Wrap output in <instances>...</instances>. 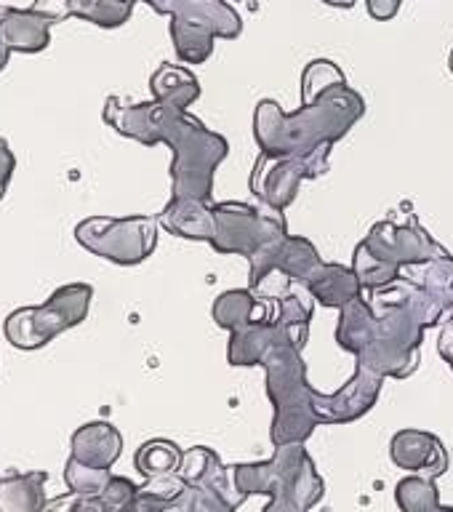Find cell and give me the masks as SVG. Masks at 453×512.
<instances>
[{"label": "cell", "mask_w": 453, "mask_h": 512, "mask_svg": "<svg viewBox=\"0 0 453 512\" xmlns=\"http://www.w3.org/2000/svg\"><path fill=\"white\" fill-rule=\"evenodd\" d=\"M104 120L118 134L136 139L144 147L166 142L174 150L171 198H195L211 203L216 168L230 152L224 136L208 131L198 118L187 115V110H176L160 102L123 104L118 96H110L104 104Z\"/></svg>", "instance_id": "cell-1"}, {"label": "cell", "mask_w": 453, "mask_h": 512, "mask_svg": "<svg viewBox=\"0 0 453 512\" xmlns=\"http://www.w3.org/2000/svg\"><path fill=\"white\" fill-rule=\"evenodd\" d=\"M368 294L376 320L366 350L358 355V366L371 368L384 379H408L419 368L424 331L446 318V307L416 280L406 278Z\"/></svg>", "instance_id": "cell-2"}, {"label": "cell", "mask_w": 453, "mask_h": 512, "mask_svg": "<svg viewBox=\"0 0 453 512\" xmlns=\"http://www.w3.org/2000/svg\"><path fill=\"white\" fill-rule=\"evenodd\" d=\"M366 115V99L347 83L331 86L320 96L302 102V110L283 112L275 99H262L254 112V136L262 155H310L336 144Z\"/></svg>", "instance_id": "cell-3"}, {"label": "cell", "mask_w": 453, "mask_h": 512, "mask_svg": "<svg viewBox=\"0 0 453 512\" xmlns=\"http://www.w3.org/2000/svg\"><path fill=\"white\" fill-rule=\"evenodd\" d=\"M214 238L211 248L216 254L246 256L251 267V288H259L270 278L278 264V254L288 238L286 216L280 208L267 203L251 206L240 200L214 203Z\"/></svg>", "instance_id": "cell-4"}, {"label": "cell", "mask_w": 453, "mask_h": 512, "mask_svg": "<svg viewBox=\"0 0 453 512\" xmlns=\"http://www.w3.org/2000/svg\"><path fill=\"white\" fill-rule=\"evenodd\" d=\"M259 366L267 374V398L275 408L270 427L272 443H304L315 427H320V416L315 406L318 390L307 379L302 350L294 342L272 344L259 360Z\"/></svg>", "instance_id": "cell-5"}, {"label": "cell", "mask_w": 453, "mask_h": 512, "mask_svg": "<svg viewBox=\"0 0 453 512\" xmlns=\"http://www.w3.org/2000/svg\"><path fill=\"white\" fill-rule=\"evenodd\" d=\"M232 486L243 499L256 494L283 499L294 512H310L326 494V480L315 470L304 443L275 446L267 462L235 464Z\"/></svg>", "instance_id": "cell-6"}, {"label": "cell", "mask_w": 453, "mask_h": 512, "mask_svg": "<svg viewBox=\"0 0 453 512\" xmlns=\"http://www.w3.org/2000/svg\"><path fill=\"white\" fill-rule=\"evenodd\" d=\"M94 288L88 283H70L56 288L38 307H22L6 318V339L19 350H38L67 328L80 326L91 307Z\"/></svg>", "instance_id": "cell-7"}, {"label": "cell", "mask_w": 453, "mask_h": 512, "mask_svg": "<svg viewBox=\"0 0 453 512\" xmlns=\"http://www.w3.org/2000/svg\"><path fill=\"white\" fill-rule=\"evenodd\" d=\"M75 240L107 262L142 264L158 246V219L152 216H88L75 227Z\"/></svg>", "instance_id": "cell-8"}, {"label": "cell", "mask_w": 453, "mask_h": 512, "mask_svg": "<svg viewBox=\"0 0 453 512\" xmlns=\"http://www.w3.org/2000/svg\"><path fill=\"white\" fill-rule=\"evenodd\" d=\"M243 32V19L224 0H190L171 16V38L176 54L187 64H203L214 54V40H235Z\"/></svg>", "instance_id": "cell-9"}, {"label": "cell", "mask_w": 453, "mask_h": 512, "mask_svg": "<svg viewBox=\"0 0 453 512\" xmlns=\"http://www.w3.org/2000/svg\"><path fill=\"white\" fill-rule=\"evenodd\" d=\"M358 246L398 280L403 278V267H419L448 256L446 248L424 230L416 216H408L406 224H374L366 240H360Z\"/></svg>", "instance_id": "cell-10"}, {"label": "cell", "mask_w": 453, "mask_h": 512, "mask_svg": "<svg viewBox=\"0 0 453 512\" xmlns=\"http://www.w3.org/2000/svg\"><path fill=\"white\" fill-rule=\"evenodd\" d=\"M328 155H331V144L310 155H286V158H272L259 152L251 174V192L259 198V203L286 211L299 195V184L304 179H318L326 174Z\"/></svg>", "instance_id": "cell-11"}, {"label": "cell", "mask_w": 453, "mask_h": 512, "mask_svg": "<svg viewBox=\"0 0 453 512\" xmlns=\"http://www.w3.org/2000/svg\"><path fill=\"white\" fill-rule=\"evenodd\" d=\"M382 384L384 376L366 366H358L350 382L344 384L339 392H334V395L318 392L315 406H318L320 424H350L363 419L382 395Z\"/></svg>", "instance_id": "cell-12"}, {"label": "cell", "mask_w": 453, "mask_h": 512, "mask_svg": "<svg viewBox=\"0 0 453 512\" xmlns=\"http://www.w3.org/2000/svg\"><path fill=\"white\" fill-rule=\"evenodd\" d=\"M390 456L400 470H408L411 475L424 472V478L438 480L448 470L446 446L440 443L438 435L424 430L395 432L390 440Z\"/></svg>", "instance_id": "cell-13"}, {"label": "cell", "mask_w": 453, "mask_h": 512, "mask_svg": "<svg viewBox=\"0 0 453 512\" xmlns=\"http://www.w3.org/2000/svg\"><path fill=\"white\" fill-rule=\"evenodd\" d=\"M243 504V496L230 486V475L224 464H216L206 478L187 483L182 494L166 502L163 512H235Z\"/></svg>", "instance_id": "cell-14"}, {"label": "cell", "mask_w": 453, "mask_h": 512, "mask_svg": "<svg viewBox=\"0 0 453 512\" xmlns=\"http://www.w3.org/2000/svg\"><path fill=\"white\" fill-rule=\"evenodd\" d=\"M294 342L291 328H286L280 320H251L248 326L232 331L230 347H227V360L230 366H259V360L272 344ZM299 347V344H296ZM302 350V347H299Z\"/></svg>", "instance_id": "cell-15"}, {"label": "cell", "mask_w": 453, "mask_h": 512, "mask_svg": "<svg viewBox=\"0 0 453 512\" xmlns=\"http://www.w3.org/2000/svg\"><path fill=\"white\" fill-rule=\"evenodd\" d=\"M120 451L123 438L110 422H88L72 435V459L96 470H110L118 462Z\"/></svg>", "instance_id": "cell-16"}, {"label": "cell", "mask_w": 453, "mask_h": 512, "mask_svg": "<svg viewBox=\"0 0 453 512\" xmlns=\"http://www.w3.org/2000/svg\"><path fill=\"white\" fill-rule=\"evenodd\" d=\"M158 224L176 238L206 240V243L214 238V211L203 200L171 198L158 214Z\"/></svg>", "instance_id": "cell-17"}, {"label": "cell", "mask_w": 453, "mask_h": 512, "mask_svg": "<svg viewBox=\"0 0 453 512\" xmlns=\"http://www.w3.org/2000/svg\"><path fill=\"white\" fill-rule=\"evenodd\" d=\"M304 288L310 291L315 302L331 307V310H342L352 299L363 294V286H360L355 270L336 262L320 264L318 270L310 275V280L304 283Z\"/></svg>", "instance_id": "cell-18"}, {"label": "cell", "mask_w": 453, "mask_h": 512, "mask_svg": "<svg viewBox=\"0 0 453 512\" xmlns=\"http://www.w3.org/2000/svg\"><path fill=\"white\" fill-rule=\"evenodd\" d=\"M46 472L0 478V512H40L46 504Z\"/></svg>", "instance_id": "cell-19"}, {"label": "cell", "mask_w": 453, "mask_h": 512, "mask_svg": "<svg viewBox=\"0 0 453 512\" xmlns=\"http://www.w3.org/2000/svg\"><path fill=\"white\" fill-rule=\"evenodd\" d=\"M155 102L176 107V110H187L190 104L200 99V83L190 70L176 67V64H163L150 80Z\"/></svg>", "instance_id": "cell-20"}, {"label": "cell", "mask_w": 453, "mask_h": 512, "mask_svg": "<svg viewBox=\"0 0 453 512\" xmlns=\"http://www.w3.org/2000/svg\"><path fill=\"white\" fill-rule=\"evenodd\" d=\"M374 320V307H371V302L366 299V294H360L358 299H352L347 307H342L339 326H336V344H339L342 350L352 352V355H360V352L366 350L368 339H371Z\"/></svg>", "instance_id": "cell-21"}, {"label": "cell", "mask_w": 453, "mask_h": 512, "mask_svg": "<svg viewBox=\"0 0 453 512\" xmlns=\"http://www.w3.org/2000/svg\"><path fill=\"white\" fill-rule=\"evenodd\" d=\"M320 264H323V259H320L318 248L312 246L310 240L299 238V235H288L283 248H280L275 272H280L291 283H302L304 286Z\"/></svg>", "instance_id": "cell-22"}, {"label": "cell", "mask_w": 453, "mask_h": 512, "mask_svg": "<svg viewBox=\"0 0 453 512\" xmlns=\"http://www.w3.org/2000/svg\"><path fill=\"white\" fill-rule=\"evenodd\" d=\"M259 312V299H256L248 288H232L224 294L216 296L211 315H214L216 326L227 328V331H238V328L248 326L251 320H256Z\"/></svg>", "instance_id": "cell-23"}, {"label": "cell", "mask_w": 453, "mask_h": 512, "mask_svg": "<svg viewBox=\"0 0 453 512\" xmlns=\"http://www.w3.org/2000/svg\"><path fill=\"white\" fill-rule=\"evenodd\" d=\"M395 502L403 512H453V507H440V491L435 480L424 475H406L395 486Z\"/></svg>", "instance_id": "cell-24"}, {"label": "cell", "mask_w": 453, "mask_h": 512, "mask_svg": "<svg viewBox=\"0 0 453 512\" xmlns=\"http://www.w3.org/2000/svg\"><path fill=\"white\" fill-rule=\"evenodd\" d=\"M184 451L176 446L174 440L155 438L147 440L144 446H139L134 456L136 470L142 472L144 478H158V475H168V472H179Z\"/></svg>", "instance_id": "cell-25"}, {"label": "cell", "mask_w": 453, "mask_h": 512, "mask_svg": "<svg viewBox=\"0 0 453 512\" xmlns=\"http://www.w3.org/2000/svg\"><path fill=\"white\" fill-rule=\"evenodd\" d=\"M312 312H315V299L304 286L291 288L283 299H280V310L278 318L283 326L291 328V334H294L296 344L304 350V344H307V336H310V320Z\"/></svg>", "instance_id": "cell-26"}, {"label": "cell", "mask_w": 453, "mask_h": 512, "mask_svg": "<svg viewBox=\"0 0 453 512\" xmlns=\"http://www.w3.org/2000/svg\"><path fill=\"white\" fill-rule=\"evenodd\" d=\"M112 472L110 470H96V467H88V464L78 462V459H67L64 464V483L70 491L83 496H99L110 483Z\"/></svg>", "instance_id": "cell-27"}, {"label": "cell", "mask_w": 453, "mask_h": 512, "mask_svg": "<svg viewBox=\"0 0 453 512\" xmlns=\"http://www.w3.org/2000/svg\"><path fill=\"white\" fill-rule=\"evenodd\" d=\"M6 35L8 43L19 51H35L43 48L48 40L46 22L32 19L30 14H11L6 22Z\"/></svg>", "instance_id": "cell-28"}, {"label": "cell", "mask_w": 453, "mask_h": 512, "mask_svg": "<svg viewBox=\"0 0 453 512\" xmlns=\"http://www.w3.org/2000/svg\"><path fill=\"white\" fill-rule=\"evenodd\" d=\"M339 83H347L344 72L328 59H315L302 72V102H310V99L320 96L331 86H339Z\"/></svg>", "instance_id": "cell-29"}, {"label": "cell", "mask_w": 453, "mask_h": 512, "mask_svg": "<svg viewBox=\"0 0 453 512\" xmlns=\"http://www.w3.org/2000/svg\"><path fill=\"white\" fill-rule=\"evenodd\" d=\"M216 464H222L219 454H216L214 448L206 446H195L190 451H184L182 464H179V475H182L187 483H198L208 475V472L214 470Z\"/></svg>", "instance_id": "cell-30"}, {"label": "cell", "mask_w": 453, "mask_h": 512, "mask_svg": "<svg viewBox=\"0 0 453 512\" xmlns=\"http://www.w3.org/2000/svg\"><path fill=\"white\" fill-rule=\"evenodd\" d=\"M40 512H115V510H112L110 504H107V499H104L102 494L83 496V494H75V491H70V494L56 496V499H48Z\"/></svg>", "instance_id": "cell-31"}, {"label": "cell", "mask_w": 453, "mask_h": 512, "mask_svg": "<svg viewBox=\"0 0 453 512\" xmlns=\"http://www.w3.org/2000/svg\"><path fill=\"white\" fill-rule=\"evenodd\" d=\"M144 494H152L158 496V499H176V496L182 494L184 488H187V480L179 475V472H168V475H158V478H150L144 486H139Z\"/></svg>", "instance_id": "cell-32"}, {"label": "cell", "mask_w": 453, "mask_h": 512, "mask_svg": "<svg viewBox=\"0 0 453 512\" xmlns=\"http://www.w3.org/2000/svg\"><path fill=\"white\" fill-rule=\"evenodd\" d=\"M368 14L374 16L376 22H390L392 16L400 11V3L403 0H366Z\"/></svg>", "instance_id": "cell-33"}, {"label": "cell", "mask_w": 453, "mask_h": 512, "mask_svg": "<svg viewBox=\"0 0 453 512\" xmlns=\"http://www.w3.org/2000/svg\"><path fill=\"white\" fill-rule=\"evenodd\" d=\"M14 166H16L14 155H11V150H8V144L0 139V200H3V195H6V187L8 182H11Z\"/></svg>", "instance_id": "cell-34"}, {"label": "cell", "mask_w": 453, "mask_h": 512, "mask_svg": "<svg viewBox=\"0 0 453 512\" xmlns=\"http://www.w3.org/2000/svg\"><path fill=\"white\" fill-rule=\"evenodd\" d=\"M438 352H440V358L446 360L448 366L453 368V320H448L446 326L440 328Z\"/></svg>", "instance_id": "cell-35"}, {"label": "cell", "mask_w": 453, "mask_h": 512, "mask_svg": "<svg viewBox=\"0 0 453 512\" xmlns=\"http://www.w3.org/2000/svg\"><path fill=\"white\" fill-rule=\"evenodd\" d=\"M147 3H150L152 8H155V11H158V14H179V11H182L184 6H187V3H190V0H147Z\"/></svg>", "instance_id": "cell-36"}, {"label": "cell", "mask_w": 453, "mask_h": 512, "mask_svg": "<svg viewBox=\"0 0 453 512\" xmlns=\"http://www.w3.org/2000/svg\"><path fill=\"white\" fill-rule=\"evenodd\" d=\"M262 512H294V510H291L283 499H270V504H267Z\"/></svg>", "instance_id": "cell-37"}, {"label": "cell", "mask_w": 453, "mask_h": 512, "mask_svg": "<svg viewBox=\"0 0 453 512\" xmlns=\"http://www.w3.org/2000/svg\"><path fill=\"white\" fill-rule=\"evenodd\" d=\"M323 3H328V6H336V8H352V3H355V0H323Z\"/></svg>", "instance_id": "cell-38"}, {"label": "cell", "mask_w": 453, "mask_h": 512, "mask_svg": "<svg viewBox=\"0 0 453 512\" xmlns=\"http://www.w3.org/2000/svg\"><path fill=\"white\" fill-rule=\"evenodd\" d=\"M446 310H448V320H453V288H451V294H448V299H446Z\"/></svg>", "instance_id": "cell-39"}, {"label": "cell", "mask_w": 453, "mask_h": 512, "mask_svg": "<svg viewBox=\"0 0 453 512\" xmlns=\"http://www.w3.org/2000/svg\"><path fill=\"white\" fill-rule=\"evenodd\" d=\"M448 67H451V72H453V51H451V56H448Z\"/></svg>", "instance_id": "cell-40"}]
</instances>
